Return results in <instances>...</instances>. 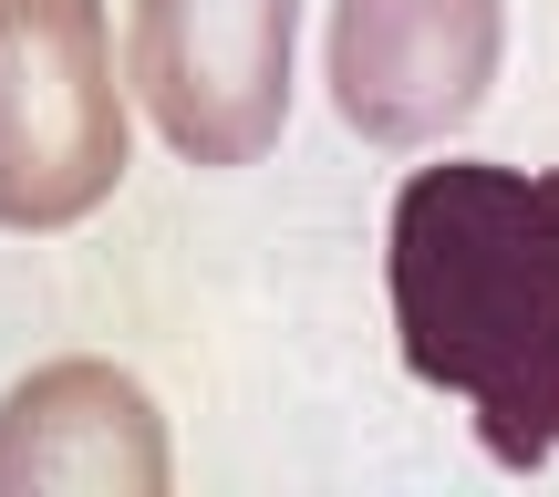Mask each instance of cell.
<instances>
[{
	"instance_id": "6da1fadb",
	"label": "cell",
	"mask_w": 559,
	"mask_h": 497,
	"mask_svg": "<svg viewBox=\"0 0 559 497\" xmlns=\"http://www.w3.org/2000/svg\"><path fill=\"white\" fill-rule=\"evenodd\" d=\"M404 374L466 404L498 466L559 457V177L487 156L415 166L383 228Z\"/></svg>"
},
{
	"instance_id": "7a4b0ae2",
	"label": "cell",
	"mask_w": 559,
	"mask_h": 497,
	"mask_svg": "<svg viewBox=\"0 0 559 497\" xmlns=\"http://www.w3.org/2000/svg\"><path fill=\"white\" fill-rule=\"evenodd\" d=\"M124 187L104 0H0V228H73Z\"/></svg>"
},
{
	"instance_id": "3957f363",
	"label": "cell",
	"mask_w": 559,
	"mask_h": 497,
	"mask_svg": "<svg viewBox=\"0 0 559 497\" xmlns=\"http://www.w3.org/2000/svg\"><path fill=\"white\" fill-rule=\"evenodd\" d=\"M300 0H135V94L187 166H249L290 125Z\"/></svg>"
},
{
	"instance_id": "277c9868",
	"label": "cell",
	"mask_w": 559,
	"mask_h": 497,
	"mask_svg": "<svg viewBox=\"0 0 559 497\" xmlns=\"http://www.w3.org/2000/svg\"><path fill=\"white\" fill-rule=\"evenodd\" d=\"M498 0H332V104L362 145H445L498 83Z\"/></svg>"
},
{
	"instance_id": "5b68a950",
	"label": "cell",
	"mask_w": 559,
	"mask_h": 497,
	"mask_svg": "<svg viewBox=\"0 0 559 497\" xmlns=\"http://www.w3.org/2000/svg\"><path fill=\"white\" fill-rule=\"evenodd\" d=\"M21 487H166V436L156 404L115 374V363H52L0 404V497Z\"/></svg>"
}]
</instances>
